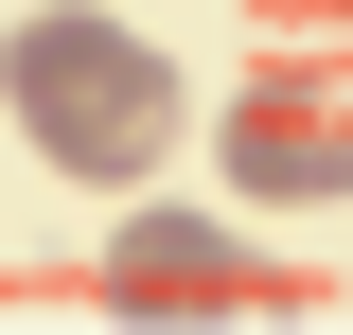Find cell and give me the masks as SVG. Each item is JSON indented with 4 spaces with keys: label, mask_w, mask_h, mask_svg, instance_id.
<instances>
[{
    "label": "cell",
    "mask_w": 353,
    "mask_h": 335,
    "mask_svg": "<svg viewBox=\"0 0 353 335\" xmlns=\"http://www.w3.org/2000/svg\"><path fill=\"white\" fill-rule=\"evenodd\" d=\"M0 106H18V141H36L53 176H88V194H141V176L176 159V124H194L176 53L124 36L106 0H36V18L0 36Z\"/></svg>",
    "instance_id": "6da1fadb"
},
{
    "label": "cell",
    "mask_w": 353,
    "mask_h": 335,
    "mask_svg": "<svg viewBox=\"0 0 353 335\" xmlns=\"http://www.w3.org/2000/svg\"><path fill=\"white\" fill-rule=\"evenodd\" d=\"M212 141H230V194H265V212H336L353 194V88L301 71V53H265L248 106H212Z\"/></svg>",
    "instance_id": "7a4b0ae2"
},
{
    "label": "cell",
    "mask_w": 353,
    "mask_h": 335,
    "mask_svg": "<svg viewBox=\"0 0 353 335\" xmlns=\"http://www.w3.org/2000/svg\"><path fill=\"white\" fill-rule=\"evenodd\" d=\"M106 300L124 318H230V300H265V265L230 247L212 212H141L124 247H106Z\"/></svg>",
    "instance_id": "3957f363"
},
{
    "label": "cell",
    "mask_w": 353,
    "mask_h": 335,
    "mask_svg": "<svg viewBox=\"0 0 353 335\" xmlns=\"http://www.w3.org/2000/svg\"><path fill=\"white\" fill-rule=\"evenodd\" d=\"M336 18H353V0H336Z\"/></svg>",
    "instance_id": "277c9868"
}]
</instances>
